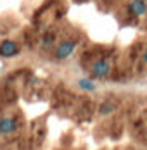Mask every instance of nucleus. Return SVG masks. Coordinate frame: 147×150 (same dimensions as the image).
<instances>
[{
	"label": "nucleus",
	"mask_w": 147,
	"mask_h": 150,
	"mask_svg": "<svg viewBox=\"0 0 147 150\" xmlns=\"http://www.w3.org/2000/svg\"><path fill=\"white\" fill-rule=\"evenodd\" d=\"M114 110H116V104L113 100H104L102 104H101V107H99V114L101 116H109Z\"/></svg>",
	"instance_id": "423d86ee"
},
{
	"label": "nucleus",
	"mask_w": 147,
	"mask_h": 150,
	"mask_svg": "<svg viewBox=\"0 0 147 150\" xmlns=\"http://www.w3.org/2000/svg\"><path fill=\"white\" fill-rule=\"evenodd\" d=\"M74 48H76V43L71 42V40H64V42H61L56 48V59L59 60H64L68 59L71 54L74 52Z\"/></svg>",
	"instance_id": "f257e3e1"
},
{
	"label": "nucleus",
	"mask_w": 147,
	"mask_h": 150,
	"mask_svg": "<svg viewBox=\"0 0 147 150\" xmlns=\"http://www.w3.org/2000/svg\"><path fill=\"white\" fill-rule=\"evenodd\" d=\"M17 129V122L12 117H0V135H11Z\"/></svg>",
	"instance_id": "20e7f679"
},
{
	"label": "nucleus",
	"mask_w": 147,
	"mask_h": 150,
	"mask_svg": "<svg viewBox=\"0 0 147 150\" xmlns=\"http://www.w3.org/2000/svg\"><path fill=\"white\" fill-rule=\"evenodd\" d=\"M52 43H54V35H45L44 40H42V45H44L45 48H49Z\"/></svg>",
	"instance_id": "6e6552de"
},
{
	"label": "nucleus",
	"mask_w": 147,
	"mask_h": 150,
	"mask_svg": "<svg viewBox=\"0 0 147 150\" xmlns=\"http://www.w3.org/2000/svg\"><path fill=\"white\" fill-rule=\"evenodd\" d=\"M109 73H111V64H109L107 60H97V62L92 66V76H93V78L102 79V78H106Z\"/></svg>",
	"instance_id": "7ed1b4c3"
},
{
	"label": "nucleus",
	"mask_w": 147,
	"mask_h": 150,
	"mask_svg": "<svg viewBox=\"0 0 147 150\" xmlns=\"http://www.w3.org/2000/svg\"><path fill=\"white\" fill-rule=\"evenodd\" d=\"M78 85H80V88H83V90H87V91H93L95 88H97V86L93 85V81H92V79H85V78H83V79H80V81H78Z\"/></svg>",
	"instance_id": "0eeeda50"
},
{
	"label": "nucleus",
	"mask_w": 147,
	"mask_h": 150,
	"mask_svg": "<svg viewBox=\"0 0 147 150\" xmlns=\"http://www.w3.org/2000/svg\"><path fill=\"white\" fill-rule=\"evenodd\" d=\"M128 11L132 12L133 16H146L147 12V2L146 0H132L130 5H128Z\"/></svg>",
	"instance_id": "39448f33"
},
{
	"label": "nucleus",
	"mask_w": 147,
	"mask_h": 150,
	"mask_svg": "<svg viewBox=\"0 0 147 150\" xmlns=\"http://www.w3.org/2000/svg\"><path fill=\"white\" fill-rule=\"evenodd\" d=\"M142 60H144V64H147V48H146V52H144V55H142Z\"/></svg>",
	"instance_id": "1a4fd4ad"
},
{
	"label": "nucleus",
	"mask_w": 147,
	"mask_h": 150,
	"mask_svg": "<svg viewBox=\"0 0 147 150\" xmlns=\"http://www.w3.org/2000/svg\"><path fill=\"white\" fill-rule=\"evenodd\" d=\"M19 54V47L16 42L12 40H4L0 43V57H5V59H11Z\"/></svg>",
	"instance_id": "f03ea898"
}]
</instances>
